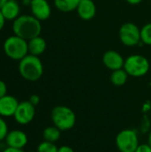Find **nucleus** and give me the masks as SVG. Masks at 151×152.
Masks as SVG:
<instances>
[{
  "label": "nucleus",
  "instance_id": "32",
  "mask_svg": "<svg viewBox=\"0 0 151 152\" xmlns=\"http://www.w3.org/2000/svg\"><path fill=\"white\" fill-rule=\"evenodd\" d=\"M28 152H37V151H28Z\"/></svg>",
  "mask_w": 151,
  "mask_h": 152
},
{
  "label": "nucleus",
  "instance_id": "22",
  "mask_svg": "<svg viewBox=\"0 0 151 152\" xmlns=\"http://www.w3.org/2000/svg\"><path fill=\"white\" fill-rule=\"evenodd\" d=\"M135 152H151V146L149 143L140 144L136 149Z\"/></svg>",
  "mask_w": 151,
  "mask_h": 152
},
{
  "label": "nucleus",
  "instance_id": "5",
  "mask_svg": "<svg viewBox=\"0 0 151 152\" xmlns=\"http://www.w3.org/2000/svg\"><path fill=\"white\" fill-rule=\"evenodd\" d=\"M150 69L149 60L141 54H132L125 59L124 69L129 77H142L145 76Z\"/></svg>",
  "mask_w": 151,
  "mask_h": 152
},
{
  "label": "nucleus",
  "instance_id": "2",
  "mask_svg": "<svg viewBox=\"0 0 151 152\" xmlns=\"http://www.w3.org/2000/svg\"><path fill=\"white\" fill-rule=\"evenodd\" d=\"M18 69L22 78L29 82H35L43 76L44 65L38 56L28 53L19 61Z\"/></svg>",
  "mask_w": 151,
  "mask_h": 152
},
{
  "label": "nucleus",
  "instance_id": "31",
  "mask_svg": "<svg viewBox=\"0 0 151 152\" xmlns=\"http://www.w3.org/2000/svg\"><path fill=\"white\" fill-rule=\"evenodd\" d=\"M148 143L151 146V130L150 134H149V137H148Z\"/></svg>",
  "mask_w": 151,
  "mask_h": 152
},
{
  "label": "nucleus",
  "instance_id": "12",
  "mask_svg": "<svg viewBox=\"0 0 151 152\" xmlns=\"http://www.w3.org/2000/svg\"><path fill=\"white\" fill-rule=\"evenodd\" d=\"M18 100L12 95H4L0 98V117L10 118L13 117L19 105Z\"/></svg>",
  "mask_w": 151,
  "mask_h": 152
},
{
  "label": "nucleus",
  "instance_id": "8",
  "mask_svg": "<svg viewBox=\"0 0 151 152\" xmlns=\"http://www.w3.org/2000/svg\"><path fill=\"white\" fill-rule=\"evenodd\" d=\"M32 103L29 101H24L19 103L17 110L13 115L15 121L20 125H28L35 118L36 110Z\"/></svg>",
  "mask_w": 151,
  "mask_h": 152
},
{
  "label": "nucleus",
  "instance_id": "21",
  "mask_svg": "<svg viewBox=\"0 0 151 152\" xmlns=\"http://www.w3.org/2000/svg\"><path fill=\"white\" fill-rule=\"evenodd\" d=\"M8 133H9L8 125L4 120V118L0 117V142L5 140Z\"/></svg>",
  "mask_w": 151,
  "mask_h": 152
},
{
  "label": "nucleus",
  "instance_id": "23",
  "mask_svg": "<svg viewBox=\"0 0 151 152\" xmlns=\"http://www.w3.org/2000/svg\"><path fill=\"white\" fill-rule=\"evenodd\" d=\"M7 94V86L6 84L0 79V98L4 97V95Z\"/></svg>",
  "mask_w": 151,
  "mask_h": 152
},
{
  "label": "nucleus",
  "instance_id": "10",
  "mask_svg": "<svg viewBox=\"0 0 151 152\" xmlns=\"http://www.w3.org/2000/svg\"><path fill=\"white\" fill-rule=\"evenodd\" d=\"M102 62L107 69L114 71L124 68L125 59L118 52L114 50H108L102 56Z\"/></svg>",
  "mask_w": 151,
  "mask_h": 152
},
{
  "label": "nucleus",
  "instance_id": "28",
  "mask_svg": "<svg viewBox=\"0 0 151 152\" xmlns=\"http://www.w3.org/2000/svg\"><path fill=\"white\" fill-rule=\"evenodd\" d=\"M128 4H133V5H135V4H141L143 0H125Z\"/></svg>",
  "mask_w": 151,
  "mask_h": 152
},
{
  "label": "nucleus",
  "instance_id": "30",
  "mask_svg": "<svg viewBox=\"0 0 151 152\" xmlns=\"http://www.w3.org/2000/svg\"><path fill=\"white\" fill-rule=\"evenodd\" d=\"M7 1H8V0H0V9L5 4V3H6Z\"/></svg>",
  "mask_w": 151,
  "mask_h": 152
},
{
  "label": "nucleus",
  "instance_id": "25",
  "mask_svg": "<svg viewBox=\"0 0 151 152\" xmlns=\"http://www.w3.org/2000/svg\"><path fill=\"white\" fill-rule=\"evenodd\" d=\"M58 152H75L74 150L69 147V146H67V145H64V146H61L58 149Z\"/></svg>",
  "mask_w": 151,
  "mask_h": 152
},
{
  "label": "nucleus",
  "instance_id": "11",
  "mask_svg": "<svg viewBox=\"0 0 151 152\" xmlns=\"http://www.w3.org/2000/svg\"><path fill=\"white\" fill-rule=\"evenodd\" d=\"M28 141V135L26 134V133L19 129L9 131L4 140L7 147L21 149V150H23V148L27 145Z\"/></svg>",
  "mask_w": 151,
  "mask_h": 152
},
{
  "label": "nucleus",
  "instance_id": "13",
  "mask_svg": "<svg viewBox=\"0 0 151 152\" xmlns=\"http://www.w3.org/2000/svg\"><path fill=\"white\" fill-rule=\"evenodd\" d=\"M77 12L80 19L83 20H90L96 15V4L93 0H81Z\"/></svg>",
  "mask_w": 151,
  "mask_h": 152
},
{
  "label": "nucleus",
  "instance_id": "20",
  "mask_svg": "<svg viewBox=\"0 0 151 152\" xmlns=\"http://www.w3.org/2000/svg\"><path fill=\"white\" fill-rule=\"evenodd\" d=\"M58 147L55 145V143L53 142H46L44 141L42 142L38 147H37V152H58Z\"/></svg>",
  "mask_w": 151,
  "mask_h": 152
},
{
  "label": "nucleus",
  "instance_id": "15",
  "mask_svg": "<svg viewBox=\"0 0 151 152\" xmlns=\"http://www.w3.org/2000/svg\"><path fill=\"white\" fill-rule=\"evenodd\" d=\"M46 46H47L46 41L41 36L36 37L28 41V53L35 56L39 57L41 54H43L46 50Z\"/></svg>",
  "mask_w": 151,
  "mask_h": 152
},
{
  "label": "nucleus",
  "instance_id": "27",
  "mask_svg": "<svg viewBox=\"0 0 151 152\" xmlns=\"http://www.w3.org/2000/svg\"><path fill=\"white\" fill-rule=\"evenodd\" d=\"M5 19H4V17L3 16V14H2V12H1V11H0V31L4 28V25H5Z\"/></svg>",
  "mask_w": 151,
  "mask_h": 152
},
{
  "label": "nucleus",
  "instance_id": "17",
  "mask_svg": "<svg viewBox=\"0 0 151 152\" xmlns=\"http://www.w3.org/2000/svg\"><path fill=\"white\" fill-rule=\"evenodd\" d=\"M128 77H129V75L123 68V69L112 71V73L110 75V81H111L112 85H114L116 86H122L125 85V83L127 82Z\"/></svg>",
  "mask_w": 151,
  "mask_h": 152
},
{
  "label": "nucleus",
  "instance_id": "4",
  "mask_svg": "<svg viewBox=\"0 0 151 152\" xmlns=\"http://www.w3.org/2000/svg\"><path fill=\"white\" fill-rule=\"evenodd\" d=\"M51 118L53 125L61 131H68L74 127L76 124V115L74 111L63 105L56 106L51 112Z\"/></svg>",
  "mask_w": 151,
  "mask_h": 152
},
{
  "label": "nucleus",
  "instance_id": "6",
  "mask_svg": "<svg viewBox=\"0 0 151 152\" xmlns=\"http://www.w3.org/2000/svg\"><path fill=\"white\" fill-rule=\"evenodd\" d=\"M116 145L120 152H135L139 144L138 134L133 129H125L116 137Z\"/></svg>",
  "mask_w": 151,
  "mask_h": 152
},
{
  "label": "nucleus",
  "instance_id": "24",
  "mask_svg": "<svg viewBox=\"0 0 151 152\" xmlns=\"http://www.w3.org/2000/svg\"><path fill=\"white\" fill-rule=\"evenodd\" d=\"M29 102L32 103L34 106H36L38 105V103L40 102V97L37 95V94H32L30 97H29Z\"/></svg>",
  "mask_w": 151,
  "mask_h": 152
},
{
  "label": "nucleus",
  "instance_id": "7",
  "mask_svg": "<svg viewBox=\"0 0 151 152\" xmlns=\"http://www.w3.org/2000/svg\"><path fill=\"white\" fill-rule=\"evenodd\" d=\"M118 37L121 43L125 46L133 47L142 43L141 28L133 22L124 23L119 28Z\"/></svg>",
  "mask_w": 151,
  "mask_h": 152
},
{
  "label": "nucleus",
  "instance_id": "29",
  "mask_svg": "<svg viewBox=\"0 0 151 152\" xmlns=\"http://www.w3.org/2000/svg\"><path fill=\"white\" fill-rule=\"evenodd\" d=\"M22 4H23V5L30 6V4H31V0H22Z\"/></svg>",
  "mask_w": 151,
  "mask_h": 152
},
{
  "label": "nucleus",
  "instance_id": "1",
  "mask_svg": "<svg viewBox=\"0 0 151 152\" xmlns=\"http://www.w3.org/2000/svg\"><path fill=\"white\" fill-rule=\"evenodd\" d=\"M12 32L14 35L28 41L40 36L42 24L32 14H21L12 21Z\"/></svg>",
  "mask_w": 151,
  "mask_h": 152
},
{
  "label": "nucleus",
  "instance_id": "16",
  "mask_svg": "<svg viewBox=\"0 0 151 152\" xmlns=\"http://www.w3.org/2000/svg\"><path fill=\"white\" fill-rule=\"evenodd\" d=\"M81 0H53V4L56 9L62 12H69L77 11Z\"/></svg>",
  "mask_w": 151,
  "mask_h": 152
},
{
  "label": "nucleus",
  "instance_id": "26",
  "mask_svg": "<svg viewBox=\"0 0 151 152\" xmlns=\"http://www.w3.org/2000/svg\"><path fill=\"white\" fill-rule=\"evenodd\" d=\"M2 152H24L21 149H16V148H12V147H5Z\"/></svg>",
  "mask_w": 151,
  "mask_h": 152
},
{
  "label": "nucleus",
  "instance_id": "18",
  "mask_svg": "<svg viewBox=\"0 0 151 152\" xmlns=\"http://www.w3.org/2000/svg\"><path fill=\"white\" fill-rule=\"evenodd\" d=\"M61 131L55 126H48L44 128V130L43 131L44 141L53 142V143L59 141V139L61 138Z\"/></svg>",
  "mask_w": 151,
  "mask_h": 152
},
{
  "label": "nucleus",
  "instance_id": "3",
  "mask_svg": "<svg viewBox=\"0 0 151 152\" xmlns=\"http://www.w3.org/2000/svg\"><path fill=\"white\" fill-rule=\"evenodd\" d=\"M3 49L5 55L13 61H20L28 54V41L14 34L4 41Z\"/></svg>",
  "mask_w": 151,
  "mask_h": 152
},
{
  "label": "nucleus",
  "instance_id": "14",
  "mask_svg": "<svg viewBox=\"0 0 151 152\" xmlns=\"http://www.w3.org/2000/svg\"><path fill=\"white\" fill-rule=\"evenodd\" d=\"M0 11L5 20L13 21L20 15V5L17 0H8Z\"/></svg>",
  "mask_w": 151,
  "mask_h": 152
},
{
  "label": "nucleus",
  "instance_id": "9",
  "mask_svg": "<svg viewBox=\"0 0 151 152\" xmlns=\"http://www.w3.org/2000/svg\"><path fill=\"white\" fill-rule=\"evenodd\" d=\"M31 14L40 21L46 20L52 14V8L47 0H31Z\"/></svg>",
  "mask_w": 151,
  "mask_h": 152
},
{
  "label": "nucleus",
  "instance_id": "19",
  "mask_svg": "<svg viewBox=\"0 0 151 152\" xmlns=\"http://www.w3.org/2000/svg\"><path fill=\"white\" fill-rule=\"evenodd\" d=\"M141 40L143 45H151V22L145 24L141 28Z\"/></svg>",
  "mask_w": 151,
  "mask_h": 152
}]
</instances>
